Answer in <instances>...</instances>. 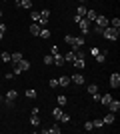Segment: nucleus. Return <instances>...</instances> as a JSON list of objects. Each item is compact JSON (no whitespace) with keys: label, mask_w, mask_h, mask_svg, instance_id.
Returning a JSON list of instances; mask_svg holds the SVG:
<instances>
[{"label":"nucleus","mask_w":120,"mask_h":134,"mask_svg":"<svg viewBox=\"0 0 120 134\" xmlns=\"http://www.w3.org/2000/svg\"><path fill=\"white\" fill-rule=\"evenodd\" d=\"M30 124H32V126H36V128L40 126V118H38V114H32V116H30Z\"/></svg>","instance_id":"5701e85b"},{"label":"nucleus","mask_w":120,"mask_h":134,"mask_svg":"<svg viewBox=\"0 0 120 134\" xmlns=\"http://www.w3.org/2000/svg\"><path fill=\"white\" fill-rule=\"evenodd\" d=\"M4 2H6V0H4Z\"/></svg>","instance_id":"09e8293b"},{"label":"nucleus","mask_w":120,"mask_h":134,"mask_svg":"<svg viewBox=\"0 0 120 134\" xmlns=\"http://www.w3.org/2000/svg\"><path fill=\"white\" fill-rule=\"evenodd\" d=\"M20 8H24V10H32V0H22V2H20Z\"/></svg>","instance_id":"4be33fe9"},{"label":"nucleus","mask_w":120,"mask_h":134,"mask_svg":"<svg viewBox=\"0 0 120 134\" xmlns=\"http://www.w3.org/2000/svg\"><path fill=\"white\" fill-rule=\"evenodd\" d=\"M40 14H42V16H46V18H50V10H48V8H44V10L40 12Z\"/></svg>","instance_id":"58836bf2"},{"label":"nucleus","mask_w":120,"mask_h":134,"mask_svg":"<svg viewBox=\"0 0 120 134\" xmlns=\"http://www.w3.org/2000/svg\"><path fill=\"white\" fill-rule=\"evenodd\" d=\"M44 64H54V56H52V54H46L44 56Z\"/></svg>","instance_id":"c756f323"},{"label":"nucleus","mask_w":120,"mask_h":134,"mask_svg":"<svg viewBox=\"0 0 120 134\" xmlns=\"http://www.w3.org/2000/svg\"><path fill=\"white\" fill-rule=\"evenodd\" d=\"M0 32H6V24L4 22H0Z\"/></svg>","instance_id":"79ce46f5"},{"label":"nucleus","mask_w":120,"mask_h":134,"mask_svg":"<svg viewBox=\"0 0 120 134\" xmlns=\"http://www.w3.org/2000/svg\"><path fill=\"white\" fill-rule=\"evenodd\" d=\"M84 130H88V132L94 130V124H92V122H84Z\"/></svg>","instance_id":"f704fd0d"},{"label":"nucleus","mask_w":120,"mask_h":134,"mask_svg":"<svg viewBox=\"0 0 120 134\" xmlns=\"http://www.w3.org/2000/svg\"><path fill=\"white\" fill-rule=\"evenodd\" d=\"M114 118H116V114H114V112H108V114H106V116H104L102 120H104V124H112V122H114Z\"/></svg>","instance_id":"2eb2a0df"},{"label":"nucleus","mask_w":120,"mask_h":134,"mask_svg":"<svg viewBox=\"0 0 120 134\" xmlns=\"http://www.w3.org/2000/svg\"><path fill=\"white\" fill-rule=\"evenodd\" d=\"M86 90H88V94H96V92H98V84H88Z\"/></svg>","instance_id":"393cba45"},{"label":"nucleus","mask_w":120,"mask_h":134,"mask_svg":"<svg viewBox=\"0 0 120 134\" xmlns=\"http://www.w3.org/2000/svg\"><path fill=\"white\" fill-rule=\"evenodd\" d=\"M64 42L72 48V50H78L84 46V36H72V34H66L64 36Z\"/></svg>","instance_id":"f257e3e1"},{"label":"nucleus","mask_w":120,"mask_h":134,"mask_svg":"<svg viewBox=\"0 0 120 134\" xmlns=\"http://www.w3.org/2000/svg\"><path fill=\"white\" fill-rule=\"evenodd\" d=\"M86 10H88V8H86L84 4H80L78 8H76V16H80V18H84V16H86Z\"/></svg>","instance_id":"dca6fc26"},{"label":"nucleus","mask_w":120,"mask_h":134,"mask_svg":"<svg viewBox=\"0 0 120 134\" xmlns=\"http://www.w3.org/2000/svg\"><path fill=\"white\" fill-rule=\"evenodd\" d=\"M26 70H30V62L28 60H18L16 64H14V70H12V72L14 74H22V72H26Z\"/></svg>","instance_id":"7ed1b4c3"},{"label":"nucleus","mask_w":120,"mask_h":134,"mask_svg":"<svg viewBox=\"0 0 120 134\" xmlns=\"http://www.w3.org/2000/svg\"><path fill=\"white\" fill-rule=\"evenodd\" d=\"M28 30H30V34H32V36H38V34H40V30H42V26H40L38 22H32Z\"/></svg>","instance_id":"0eeeda50"},{"label":"nucleus","mask_w":120,"mask_h":134,"mask_svg":"<svg viewBox=\"0 0 120 134\" xmlns=\"http://www.w3.org/2000/svg\"><path fill=\"white\" fill-rule=\"evenodd\" d=\"M0 18H2V10H0Z\"/></svg>","instance_id":"de8ad7c7"},{"label":"nucleus","mask_w":120,"mask_h":134,"mask_svg":"<svg viewBox=\"0 0 120 134\" xmlns=\"http://www.w3.org/2000/svg\"><path fill=\"white\" fill-rule=\"evenodd\" d=\"M110 100H112V94H100V104L102 106H108Z\"/></svg>","instance_id":"4468645a"},{"label":"nucleus","mask_w":120,"mask_h":134,"mask_svg":"<svg viewBox=\"0 0 120 134\" xmlns=\"http://www.w3.org/2000/svg\"><path fill=\"white\" fill-rule=\"evenodd\" d=\"M74 58H76V50H72V48H70V50L64 54V60L68 62V64H72V62H74Z\"/></svg>","instance_id":"6e6552de"},{"label":"nucleus","mask_w":120,"mask_h":134,"mask_svg":"<svg viewBox=\"0 0 120 134\" xmlns=\"http://www.w3.org/2000/svg\"><path fill=\"white\" fill-rule=\"evenodd\" d=\"M14 2H16V4H18V6H20V2H22V0H14Z\"/></svg>","instance_id":"37998d69"},{"label":"nucleus","mask_w":120,"mask_h":134,"mask_svg":"<svg viewBox=\"0 0 120 134\" xmlns=\"http://www.w3.org/2000/svg\"><path fill=\"white\" fill-rule=\"evenodd\" d=\"M104 36V38L106 40H112V42H114V40H118V36H120V30L118 28H112V26H106L102 30V32H100Z\"/></svg>","instance_id":"f03ea898"},{"label":"nucleus","mask_w":120,"mask_h":134,"mask_svg":"<svg viewBox=\"0 0 120 134\" xmlns=\"http://www.w3.org/2000/svg\"><path fill=\"white\" fill-rule=\"evenodd\" d=\"M76 24L80 26V32H82V34H90V30H92V22L88 20V18H80Z\"/></svg>","instance_id":"20e7f679"},{"label":"nucleus","mask_w":120,"mask_h":134,"mask_svg":"<svg viewBox=\"0 0 120 134\" xmlns=\"http://www.w3.org/2000/svg\"><path fill=\"white\" fill-rule=\"evenodd\" d=\"M92 96V100L94 102H100V92H96V94H90Z\"/></svg>","instance_id":"4c0bfd02"},{"label":"nucleus","mask_w":120,"mask_h":134,"mask_svg":"<svg viewBox=\"0 0 120 134\" xmlns=\"http://www.w3.org/2000/svg\"><path fill=\"white\" fill-rule=\"evenodd\" d=\"M78 2H80V4H84V2H86V0H78Z\"/></svg>","instance_id":"c03bdc74"},{"label":"nucleus","mask_w":120,"mask_h":134,"mask_svg":"<svg viewBox=\"0 0 120 134\" xmlns=\"http://www.w3.org/2000/svg\"><path fill=\"white\" fill-rule=\"evenodd\" d=\"M72 64H74V66L78 68V70H82V68L86 66V58H80V56H76V58H74V62H72Z\"/></svg>","instance_id":"9d476101"},{"label":"nucleus","mask_w":120,"mask_h":134,"mask_svg":"<svg viewBox=\"0 0 120 134\" xmlns=\"http://www.w3.org/2000/svg\"><path fill=\"white\" fill-rule=\"evenodd\" d=\"M108 108H110V112H114V114H116V112L120 110V102L112 98V100H110V104H108Z\"/></svg>","instance_id":"9b49d317"},{"label":"nucleus","mask_w":120,"mask_h":134,"mask_svg":"<svg viewBox=\"0 0 120 134\" xmlns=\"http://www.w3.org/2000/svg\"><path fill=\"white\" fill-rule=\"evenodd\" d=\"M12 76H14V72H8V74H4V78H6V80H12Z\"/></svg>","instance_id":"ea45409f"},{"label":"nucleus","mask_w":120,"mask_h":134,"mask_svg":"<svg viewBox=\"0 0 120 134\" xmlns=\"http://www.w3.org/2000/svg\"><path fill=\"white\" fill-rule=\"evenodd\" d=\"M92 124H94V128H102L104 120H102V118H96V120H92Z\"/></svg>","instance_id":"cd10ccee"},{"label":"nucleus","mask_w":120,"mask_h":134,"mask_svg":"<svg viewBox=\"0 0 120 134\" xmlns=\"http://www.w3.org/2000/svg\"><path fill=\"white\" fill-rule=\"evenodd\" d=\"M70 82H74V84H78V86H82V84H84V76H82V74H74V76H70Z\"/></svg>","instance_id":"1a4fd4ad"},{"label":"nucleus","mask_w":120,"mask_h":134,"mask_svg":"<svg viewBox=\"0 0 120 134\" xmlns=\"http://www.w3.org/2000/svg\"><path fill=\"white\" fill-rule=\"evenodd\" d=\"M24 56H22V52H10V62L12 64H16L18 60H22Z\"/></svg>","instance_id":"f8f14e48"},{"label":"nucleus","mask_w":120,"mask_h":134,"mask_svg":"<svg viewBox=\"0 0 120 134\" xmlns=\"http://www.w3.org/2000/svg\"><path fill=\"white\" fill-rule=\"evenodd\" d=\"M50 54H52V56L60 54V48H58V46H52V48H50Z\"/></svg>","instance_id":"72a5a7b5"},{"label":"nucleus","mask_w":120,"mask_h":134,"mask_svg":"<svg viewBox=\"0 0 120 134\" xmlns=\"http://www.w3.org/2000/svg\"><path fill=\"white\" fill-rule=\"evenodd\" d=\"M26 98H36V90L34 88H28V90H26Z\"/></svg>","instance_id":"7c9ffc66"},{"label":"nucleus","mask_w":120,"mask_h":134,"mask_svg":"<svg viewBox=\"0 0 120 134\" xmlns=\"http://www.w3.org/2000/svg\"><path fill=\"white\" fill-rule=\"evenodd\" d=\"M2 100H4V98H2V94H0V102H2Z\"/></svg>","instance_id":"49530a36"},{"label":"nucleus","mask_w":120,"mask_h":134,"mask_svg":"<svg viewBox=\"0 0 120 134\" xmlns=\"http://www.w3.org/2000/svg\"><path fill=\"white\" fill-rule=\"evenodd\" d=\"M94 58H96V62H98V64H104V60H106V50L98 52V54L94 56Z\"/></svg>","instance_id":"6ab92c4d"},{"label":"nucleus","mask_w":120,"mask_h":134,"mask_svg":"<svg viewBox=\"0 0 120 134\" xmlns=\"http://www.w3.org/2000/svg\"><path fill=\"white\" fill-rule=\"evenodd\" d=\"M110 26H112V28H118V30H120V18L114 16L112 20H110Z\"/></svg>","instance_id":"bb28decb"},{"label":"nucleus","mask_w":120,"mask_h":134,"mask_svg":"<svg viewBox=\"0 0 120 134\" xmlns=\"http://www.w3.org/2000/svg\"><path fill=\"white\" fill-rule=\"evenodd\" d=\"M66 60H64V54H56L54 56V66H64Z\"/></svg>","instance_id":"ddd939ff"},{"label":"nucleus","mask_w":120,"mask_h":134,"mask_svg":"<svg viewBox=\"0 0 120 134\" xmlns=\"http://www.w3.org/2000/svg\"><path fill=\"white\" fill-rule=\"evenodd\" d=\"M42 132H44V134H60V132H62V128H60L58 124H52L50 128H44Z\"/></svg>","instance_id":"39448f33"},{"label":"nucleus","mask_w":120,"mask_h":134,"mask_svg":"<svg viewBox=\"0 0 120 134\" xmlns=\"http://www.w3.org/2000/svg\"><path fill=\"white\" fill-rule=\"evenodd\" d=\"M96 16H98L96 10H86V16H84V18H88L90 22H94V20H96Z\"/></svg>","instance_id":"f3484780"},{"label":"nucleus","mask_w":120,"mask_h":134,"mask_svg":"<svg viewBox=\"0 0 120 134\" xmlns=\"http://www.w3.org/2000/svg\"><path fill=\"white\" fill-rule=\"evenodd\" d=\"M16 96H18L16 90H8V92H6V98H8V100H16Z\"/></svg>","instance_id":"a878e982"},{"label":"nucleus","mask_w":120,"mask_h":134,"mask_svg":"<svg viewBox=\"0 0 120 134\" xmlns=\"http://www.w3.org/2000/svg\"><path fill=\"white\" fill-rule=\"evenodd\" d=\"M50 34H52V32H50V30H48V28H42L38 36H40V38H44V40H46V38H50Z\"/></svg>","instance_id":"b1692460"},{"label":"nucleus","mask_w":120,"mask_h":134,"mask_svg":"<svg viewBox=\"0 0 120 134\" xmlns=\"http://www.w3.org/2000/svg\"><path fill=\"white\" fill-rule=\"evenodd\" d=\"M0 58H2V62H10V52H2Z\"/></svg>","instance_id":"2f4dec72"},{"label":"nucleus","mask_w":120,"mask_h":134,"mask_svg":"<svg viewBox=\"0 0 120 134\" xmlns=\"http://www.w3.org/2000/svg\"><path fill=\"white\" fill-rule=\"evenodd\" d=\"M60 122H70V114H68V112H62V116H60Z\"/></svg>","instance_id":"473e14b6"},{"label":"nucleus","mask_w":120,"mask_h":134,"mask_svg":"<svg viewBox=\"0 0 120 134\" xmlns=\"http://www.w3.org/2000/svg\"><path fill=\"white\" fill-rule=\"evenodd\" d=\"M48 84H50V88H58V80H56V78H52Z\"/></svg>","instance_id":"e433bc0d"},{"label":"nucleus","mask_w":120,"mask_h":134,"mask_svg":"<svg viewBox=\"0 0 120 134\" xmlns=\"http://www.w3.org/2000/svg\"><path fill=\"white\" fill-rule=\"evenodd\" d=\"M2 36H4V32H0V40H2Z\"/></svg>","instance_id":"a18cd8bd"},{"label":"nucleus","mask_w":120,"mask_h":134,"mask_svg":"<svg viewBox=\"0 0 120 134\" xmlns=\"http://www.w3.org/2000/svg\"><path fill=\"white\" fill-rule=\"evenodd\" d=\"M110 86H112V88H118L120 86V74L118 72H114L112 76H110Z\"/></svg>","instance_id":"423d86ee"},{"label":"nucleus","mask_w":120,"mask_h":134,"mask_svg":"<svg viewBox=\"0 0 120 134\" xmlns=\"http://www.w3.org/2000/svg\"><path fill=\"white\" fill-rule=\"evenodd\" d=\"M62 106H56V108H54V110H52V116H54V118H56V120H60V116H62Z\"/></svg>","instance_id":"412c9836"},{"label":"nucleus","mask_w":120,"mask_h":134,"mask_svg":"<svg viewBox=\"0 0 120 134\" xmlns=\"http://www.w3.org/2000/svg\"><path fill=\"white\" fill-rule=\"evenodd\" d=\"M4 104H6V108H14V100H8V98H6Z\"/></svg>","instance_id":"c9c22d12"},{"label":"nucleus","mask_w":120,"mask_h":134,"mask_svg":"<svg viewBox=\"0 0 120 134\" xmlns=\"http://www.w3.org/2000/svg\"><path fill=\"white\" fill-rule=\"evenodd\" d=\"M30 18H32V22H38V18H40V12L32 10V12H30Z\"/></svg>","instance_id":"c85d7f7f"},{"label":"nucleus","mask_w":120,"mask_h":134,"mask_svg":"<svg viewBox=\"0 0 120 134\" xmlns=\"http://www.w3.org/2000/svg\"><path fill=\"white\" fill-rule=\"evenodd\" d=\"M56 102H58V106H66V104H68V98L64 94H60V96H56Z\"/></svg>","instance_id":"aec40b11"},{"label":"nucleus","mask_w":120,"mask_h":134,"mask_svg":"<svg viewBox=\"0 0 120 134\" xmlns=\"http://www.w3.org/2000/svg\"><path fill=\"white\" fill-rule=\"evenodd\" d=\"M68 84H70V78H68V76H60V78H58V86H62V88H66Z\"/></svg>","instance_id":"a211bd4d"},{"label":"nucleus","mask_w":120,"mask_h":134,"mask_svg":"<svg viewBox=\"0 0 120 134\" xmlns=\"http://www.w3.org/2000/svg\"><path fill=\"white\" fill-rule=\"evenodd\" d=\"M98 52H100V50H98V48H90V54H92V56H96Z\"/></svg>","instance_id":"a19ab883"}]
</instances>
